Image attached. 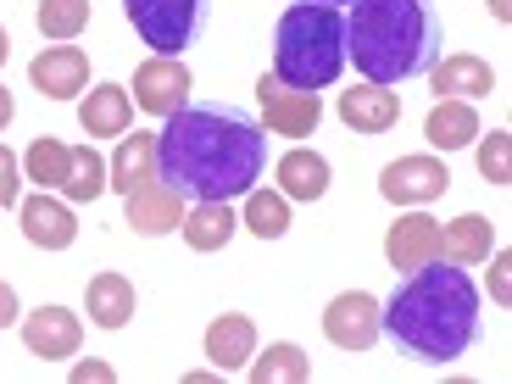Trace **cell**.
<instances>
[{
	"mask_svg": "<svg viewBox=\"0 0 512 384\" xmlns=\"http://www.w3.org/2000/svg\"><path fill=\"white\" fill-rule=\"evenodd\" d=\"M268 167V128L234 106H179L156 128V179L184 201H240Z\"/></svg>",
	"mask_w": 512,
	"mask_h": 384,
	"instance_id": "obj_1",
	"label": "cell"
},
{
	"mask_svg": "<svg viewBox=\"0 0 512 384\" xmlns=\"http://www.w3.org/2000/svg\"><path fill=\"white\" fill-rule=\"evenodd\" d=\"M379 329L418 362H457L479 340V290L457 262H423L396 284Z\"/></svg>",
	"mask_w": 512,
	"mask_h": 384,
	"instance_id": "obj_2",
	"label": "cell"
},
{
	"mask_svg": "<svg viewBox=\"0 0 512 384\" xmlns=\"http://www.w3.org/2000/svg\"><path fill=\"white\" fill-rule=\"evenodd\" d=\"M440 51V17L429 0H351L346 56L368 84H407L429 73Z\"/></svg>",
	"mask_w": 512,
	"mask_h": 384,
	"instance_id": "obj_3",
	"label": "cell"
},
{
	"mask_svg": "<svg viewBox=\"0 0 512 384\" xmlns=\"http://www.w3.org/2000/svg\"><path fill=\"white\" fill-rule=\"evenodd\" d=\"M346 67V17L340 6H318V0H295L279 17L273 34V73L290 90H329Z\"/></svg>",
	"mask_w": 512,
	"mask_h": 384,
	"instance_id": "obj_4",
	"label": "cell"
},
{
	"mask_svg": "<svg viewBox=\"0 0 512 384\" xmlns=\"http://www.w3.org/2000/svg\"><path fill=\"white\" fill-rule=\"evenodd\" d=\"M123 12L156 56H184L206 23V0H123Z\"/></svg>",
	"mask_w": 512,
	"mask_h": 384,
	"instance_id": "obj_5",
	"label": "cell"
},
{
	"mask_svg": "<svg viewBox=\"0 0 512 384\" xmlns=\"http://www.w3.org/2000/svg\"><path fill=\"white\" fill-rule=\"evenodd\" d=\"M256 106H262V123L268 134H284V140H307L323 123V101L312 90H290L279 73L256 78Z\"/></svg>",
	"mask_w": 512,
	"mask_h": 384,
	"instance_id": "obj_6",
	"label": "cell"
},
{
	"mask_svg": "<svg viewBox=\"0 0 512 384\" xmlns=\"http://www.w3.org/2000/svg\"><path fill=\"white\" fill-rule=\"evenodd\" d=\"M195 78L179 56H151V62L134 67V106L151 117H173L179 106H190Z\"/></svg>",
	"mask_w": 512,
	"mask_h": 384,
	"instance_id": "obj_7",
	"label": "cell"
},
{
	"mask_svg": "<svg viewBox=\"0 0 512 384\" xmlns=\"http://www.w3.org/2000/svg\"><path fill=\"white\" fill-rule=\"evenodd\" d=\"M451 190V167L440 156H401L379 173V195L390 206H423Z\"/></svg>",
	"mask_w": 512,
	"mask_h": 384,
	"instance_id": "obj_8",
	"label": "cell"
},
{
	"mask_svg": "<svg viewBox=\"0 0 512 384\" xmlns=\"http://www.w3.org/2000/svg\"><path fill=\"white\" fill-rule=\"evenodd\" d=\"M323 334H329V346H340V351H368L384 334L379 329V301H373L368 290L334 295L329 312H323Z\"/></svg>",
	"mask_w": 512,
	"mask_h": 384,
	"instance_id": "obj_9",
	"label": "cell"
},
{
	"mask_svg": "<svg viewBox=\"0 0 512 384\" xmlns=\"http://www.w3.org/2000/svg\"><path fill=\"white\" fill-rule=\"evenodd\" d=\"M28 78L45 101H73L84 84H90V56L78 45H45V51L28 62Z\"/></svg>",
	"mask_w": 512,
	"mask_h": 384,
	"instance_id": "obj_10",
	"label": "cell"
},
{
	"mask_svg": "<svg viewBox=\"0 0 512 384\" xmlns=\"http://www.w3.org/2000/svg\"><path fill=\"white\" fill-rule=\"evenodd\" d=\"M17 218H23L28 245H39V251H67V245L78 240L73 206L56 201L51 190H39V195H28V201H17Z\"/></svg>",
	"mask_w": 512,
	"mask_h": 384,
	"instance_id": "obj_11",
	"label": "cell"
},
{
	"mask_svg": "<svg viewBox=\"0 0 512 384\" xmlns=\"http://www.w3.org/2000/svg\"><path fill=\"white\" fill-rule=\"evenodd\" d=\"M384 256H390V268L396 273H412L423 262H435L440 256V223L429 212H401L384 234Z\"/></svg>",
	"mask_w": 512,
	"mask_h": 384,
	"instance_id": "obj_12",
	"label": "cell"
},
{
	"mask_svg": "<svg viewBox=\"0 0 512 384\" xmlns=\"http://www.w3.org/2000/svg\"><path fill=\"white\" fill-rule=\"evenodd\" d=\"M123 223L134 234H173L184 223V212H190V206H184V195L179 190H167L162 179H151V184H140V190H128L123 195Z\"/></svg>",
	"mask_w": 512,
	"mask_h": 384,
	"instance_id": "obj_13",
	"label": "cell"
},
{
	"mask_svg": "<svg viewBox=\"0 0 512 384\" xmlns=\"http://www.w3.org/2000/svg\"><path fill=\"white\" fill-rule=\"evenodd\" d=\"M78 340H84V323L78 312L67 307H39L23 318V346L45 362H62V357H78Z\"/></svg>",
	"mask_w": 512,
	"mask_h": 384,
	"instance_id": "obj_14",
	"label": "cell"
},
{
	"mask_svg": "<svg viewBox=\"0 0 512 384\" xmlns=\"http://www.w3.org/2000/svg\"><path fill=\"white\" fill-rule=\"evenodd\" d=\"M340 123L357 128V134H390L401 123V95L384 90V84H357V90H340Z\"/></svg>",
	"mask_w": 512,
	"mask_h": 384,
	"instance_id": "obj_15",
	"label": "cell"
},
{
	"mask_svg": "<svg viewBox=\"0 0 512 384\" xmlns=\"http://www.w3.org/2000/svg\"><path fill=\"white\" fill-rule=\"evenodd\" d=\"M156 179V134L151 128H134V134H117V156L106 162V190L128 195L140 184Z\"/></svg>",
	"mask_w": 512,
	"mask_h": 384,
	"instance_id": "obj_16",
	"label": "cell"
},
{
	"mask_svg": "<svg viewBox=\"0 0 512 384\" xmlns=\"http://www.w3.org/2000/svg\"><path fill=\"white\" fill-rule=\"evenodd\" d=\"M485 128H479V112L474 101H451V95H440L435 106H429V117H423V140L435 145V151H462V145H474Z\"/></svg>",
	"mask_w": 512,
	"mask_h": 384,
	"instance_id": "obj_17",
	"label": "cell"
},
{
	"mask_svg": "<svg viewBox=\"0 0 512 384\" xmlns=\"http://www.w3.org/2000/svg\"><path fill=\"white\" fill-rule=\"evenodd\" d=\"M78 123H84V134H90V140L128 134V123H134V95H128L123 84H101V90L84 95V106H78Z\"/></svg>",
	"mask_w": 512,
	"mask_h": 384,
	"instance_id": "obj_18",
	"label": "cell"
},
{
	"mask_svg": "<svg viewBox=\"0 0 512 384\" xmlns=\"http://www.w3.org/2000/svg\"><path fill=\"white\" fill-rule=\"evenodd\" d=\"M206 357H212L218 373L245 368V362L256 357V323L245 318V312H223V318L206 329Z\"/></svg>",
	"mask_w": 512,
	"mask_h": 384,
	"instance_id": "obj_19",
	"label": "cell"
},
{
	"mask_svg": "<svg viewBox=\"0 0 512 384\" xmlns=\"http://www.w3.org/2000/svg\"><path fill=\"white\" fill-rule=\"evenodd\" d=\"M490 251H496V223L479 218V212H462L457 223L440 229V256L457 262V268H479Z\"/></svg>",
	"mask_w": 512,
	"mask_h": 384,
	"instance_id": "obj_20",
	"label": "cell"
},
{
	"mask_svg": "<svg viewBox=\"0 0 512 384\" xmlns=\"http://www.w3.org/2000/svg\"><path fill=\"white\" fill-rule=\"evenodd\" d=\"M429 84H435V95H451V101H479V95L496 90V73L479 56H446V62L429 67Z\"/></svg>",
	"mask_w": 512,
	"mask_h": 384,
	"instance_id": "obj_21",
	"label": "cell"
},
{
	"mask_svg": "<svg viewBox=\"0 0 512 384\" xmlns=\"http://www.w3.org/2000/svg\"><path fill=\"white\" fill-rule=\"evenodd\" d=\"M179 229H184V245H190V251H223V245L234 240V229H240V218H234L229 201H195Z\"/></svg>",
	"mask_w": 512,
	"mask_h": 384,
	"instance_id": "obj_22",
	"label": "cell"
},
{
	"mask_svg": "<svg viewBox=\"0 0 512 384\" xmlns=\"http://www.w3.org/2000/svg\"><path fill=\"white\" fill-rule=\"evenodd\" d=\"M84 307H90L95 329H123L134 318V284L123 273H95L90 290H84Z\"/></svg>",
	"mask_w": 512,
	"mask_h": 384,
	"instance_id": "obj_23",
	"label": "cell"
},
{
	"mask_svg": "<svg viewBox=\"0 0 512 384\" xmlns=\"http://www.w3.org/2000/svg\"><path fill=\"white\" fill-rule=\"evenodd\" d=\"M329 190V162H323L318 151H284L279 156V195L284 201H318V195Z\"/></svg>",
	"mask_w": 512,
	"mask_h": 384,
	"instance_id": "obj_24",
	"label": "cell"
},
{
	"mask_svg": "<svg viewBox=\"0 0 512 384\" xmlns=\"http://www.w3.org/2000/svg\"><path fill=\"white\" fill-rule=\"evenodd\" d=\"M67 162H73V145L51 140V134H39V140L23 151V173L39 184V190H62V179H67Z\"/></svg>",
	"mask_w": 512,
	"mask_h": 384,
	"instance_id": "obj_25",
	"label": "cell"
},
{
	"mask_svg": "<svg viewBox=\"0 0 512 384\" xmlns=\"http://www.w3.org/2000/svg\"><path fill=\"white\" fill-rule=\"evenodd\" d=\"M67 201H95L106 195V162L95 145H73V162H67V179H62Z\"/></svg>",
	"mask_w": 512,
	"mask_h": 384,
	"instance_id": "obj_26",
	"label": "cell"
},
{
	"mask_svg": "<svg viewBox=\"0 0 512 384\" xmlns=\"http://www.w3.org/2000/svg\"><path fill=\"white\" fill-rule=\"evenodd\" d=\"M312 362L301 346H268V357L251 362V384H307Z\"/></svg>",
	"mask_w": 512,
	"mask_h": 384,
	"instance_id": "obj_27",
	"label": "cell"
},
{
	"mask_svg": "<svg viewBox=\"0 0 512 384\" xmlns=\"http://www.w3.org/2000/svg\"><path fill=\"white\" fill-rule=\"evenodd\" d=\"M245 229H251L256 240H279V234L290 229V201H284L279 190H251L245 195Z\"/></svg>",
	"mask_w": 512,
	"mask_h": 384,
	"instance_id": "obj_28",
	"label": "cell"
},
{
	"mask_svg": "<svg viewBox=\"0 0 512 384\" xmlns=\"http://www.w3.org/2000/svg\"><path fill=\"white\" fill-rule=\"evenodd\" d=\"M90 28V0H39V34L67 45Z\"/></svg>",
	"mask_w": 512,
	"mask_h": 384,
	"instance_id": "obj_29",
	"label": "cell"
},
{
	"mask_svg": "<svg viewBox=\"0 0 512 384\" xmlns=\"http://www.w3.org/2000/svg\"><path fill=\"white\" fill-rule=\"evenodd\" d=\"M479 173L485 184H512V134L507 128H490L479 140Z\"/></svg>",
	"mask_w": 512,
	"mask_h": 384,
	"instance_id": "obj_30",
	"label": "cell"
},
{
	"mask_svg": "<svg viewBox=\"0 0 512 384\" xmlns=\"http://www.w3.org/2000/svg\"><path fill=\"white\" fill-rule=\"evenodd\" d=\"M17 201H23V162L0 145V206H17Z\"/></svg>",
	"mask_w": 512,
	"mask_h": 384,
	"instance_id": "obj_31",
	"label": "cell"
},
{
	"mask_svg": "<svg viewBox=\"0 0 512 384\" xmlns=\"http://www.w3.org/2000/svg\"><path fill=\"white\" fill-rule=\"evenodd\" d=\"M490 262V256H485ZM490 301H496V307H507L512 301V256L507 251H496V262H490Z\"/></svg>",
	"mask_w": 512,
	"mask_h": 384,
	"instance_id": "obj_32",
	"label": "cell"
},
{
	"mask_svg": "<svg viewBox=\"0 0 512 384\" xmlns=\"http://www.w3.org/2000/svg\"><path fill=\"white\" fill-rule=\"evenodd\" d=\"M73 379L78 384H112V368H106V362H78Z\"/></svg>",
	"mask_w": 512,
	"mask_h": 384,
	"instance_id": "obj_33",
	"label": "cell"
},
{
	"mask_svg": "<svg viewBox=\"0 0 512 384\" xmlns=\"http://www.w3.org/2000/svg\"><path fill=\"white\" fill-rule=\"evenodd\" d=\"M17 312H23V307H17V290H12L6 279H0V329H12Z\"/></svg>",
	"mask_w": 512,
	"mask_h": 384,
	"instance_id": "obj_34",
	"label": "cell"
},
{
	"mask_svg": "<svg viewBox=\"0 0 512 384\" xmlns=\"http://www.w3.org/2000/svg\"><path fill=\"white\" fill-rule=\"evenodd\" d=\"M12 112H17V106H12V90H6V84H0V128L12 123Z\"/></svg>",
	"mask_w": 512,
	"mask_h": 384,
	"instance_id": "obj_35",
	"label": "cell"
},
{
	"mask_svg": "<svg viewBox=\"0 0 512 384\" xmlns=\"http://www.w3.org/2000/svg\"><path fill=\"white\" fill-rule=\"evenodd\" d=\"M490 12H496V23H507V17H512V0H490Z\"/></svg>",
	"mask_w": 512,
	"mask_h": 384,
	"instance_id": "obj_36",
	"label": "cell"
},
{
	"mask_svg": "<svg viewBox=\"0 0 512 384\" xmlns=\"http://www.w3.org/2000/svg\"><path fill=\"white\" fill-rule=\"evenodd\" d=\"M6 56H12V34L0 28V67H6Z\"/></svg>",
	"mask_w": 512,
	"mask_h": 384,
	"instance_id": "obj_37",
	"label": "cell"
},
{
	"mask_svg": "<svg viewBox=\"0 0 512 384\" xmlns=\"http://www.w3.org/2000/svg\"><path fill=\"white\" fill-rule=\"evenodd\" d=\"M318 6H351V0H318Z\"/></svg>",
	"mask_w": 512,
	"mask_h": 384,
	"instance_id": "obj_38",
	"label": "cell"
}]
</instances>
